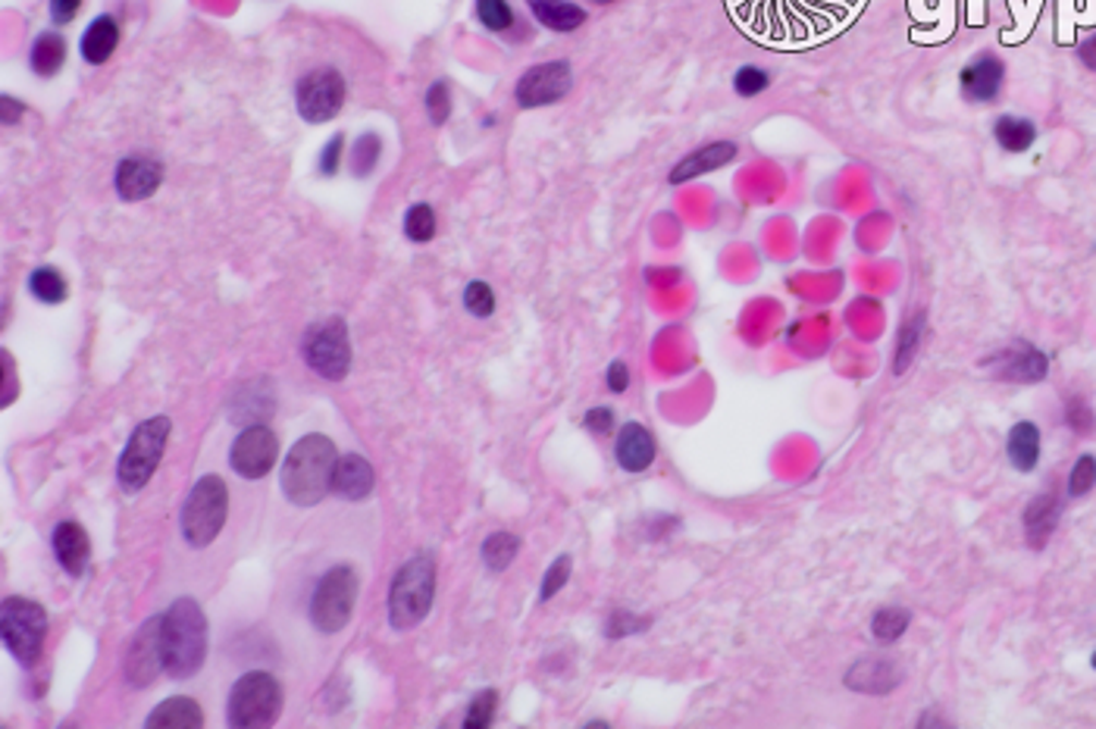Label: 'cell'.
Here are the masks:
<instances>
[{
	"mask_svg": "<svg viewBox=\"0 0 1096 729\" xmlns=\"http://www.w3.org/2000/svg\"><path fill=\"white\" fill-rule=\"evenodd\" d=\"M160 652L163 670L173 679L198 674L207 657V617L195 598H175L160 614Z\"/></svg>",
	"mask_w": 1096,
	"mask_h": 729,
	"instance_id": "1",
	"label": "cell"
},
{
	"mask_svg": "<svg viewBox=\"0 0 1096 729\" xmlns=\"http://www.w3.org/2000/svg\"><path fill=\"white\" fill-rule=\"evenodd\" d=\"M336 445L326 435H304L292 445V452L282 460V492L299 507H314L332 492V473H336Z\"/></svg>",
	"mask_w": 1096,
	"mask_h": 729,
	"instance_id": "2",
	"label": "cell"
},
{
	"mask_svg": "<svg viewBox=\"0 0 1096 729\" xmlns=\"http://www.w3.org/2000/svg\"><path fill=\"white\" fill-rule=\"evenodd\" d=\"M436 598V560L429 554H414L404 560L389 585V627L414 629Z\"/></svg>",
	"mask_w": 1096,
	"mask_h": 729,
	"instance_id": "3",
	"label": "cell"
},
{
	"mask_svg": "<svg viewBox=\"0 0 1096 729\" xmlns=\"http://www.w3.org/2000/svg\"><path fill=\"white\" fill-rule=\"evenodd\" d=\"M229 517V489L220 477H200L182 504V535L192 548H207L223 532Z\"/></svg>",
	"mask_w": 1096,
	"mask_h": 729,
	"instance_id": "4",
	"label": "cell"
},
{
	"mask_svg": "<svg viewBox=\"0 0 1096 729\" xmlns=\"http://www.w3.org/2000/svg\"><path fill=\"white\" fill-rule=\"evenodd\" d=\"M170 417H150L145 423H138L135 432L129 435L120 464H117V482L123 485L125 492H138L150 482V477L157 473L160 460H163V448L170 442Z\"/></svg>",
	"mask_w": 1096,
	"mask_h": 729,
	"instance_id": "5",
	"label": "cell"
},
{
	"mask_svg": "<svg viewBox=\"0 0 1096 729\" xmlns=\"http://www.w3.org/2000/svg\"><path fill=\"white\" fill-rule=\"evenodd\" d=\"M279 714H282V685L276 682V677L264 670H251L242 679H235L226 707L229 727H273Z\"/></svg>",
	"mask_w": 1096,
	"mask_h": 729,
	"instance_id": "6",
	"label": "cell"
},
{
	"mask_svg": "<svg viewBox=\"0 0 1096 729\" xmlns=\"http://www.w3.org/2000/svg\"><path fill=\"white\" fill-rule=\"evenodd\" d=\"M0 635H3L7 652L13 654L23 667H32L41 657L45 635H48V614H45V607L38 602H32V598H20V595L3 598V607H0Z\"/></svg>",
	"mask_w": 1096,
	"mask_h": 729,
	"instance_id": "7",
	"label": "cell"
},
{
	"mask_svg": "<svg viewBox=\"0 0 1096 729\" xmlns=\"http://www.w3.org/2000/svg\"><path fill=\"white\" fill-rule=\"evenodd\" d=\"M357 573L354 567H332L326 570L320 582L314 585V595H310V623L317 632H342L349 627L351 614H354V604H357Z\"/></svg>",
	"mask_w": 1096,
	"mask_h": 729,
	"instance_id": "8",
	"label": "cell"
},
{
	"mask_svg": "<svg viewBox=\"0 0 1096 729\" xmlns=\"http://www.w3.org/2000/svg\"><path fill=\"white\" fill-rule=\"evenodd\" d=\"M301 357L317 376L329 379V382L349 376L351 338L345 320L329 317L324 323H314L301 338Z\"/></svg>",
	"mask_w": 1096,
	"mask_h": 729,
	"instance_id": "9",
	"label": "cell"
},
{
	"mask_svg": "<svg viewBox=\"0 0 1096 729\" xmlns=\"http://www.w3.org/2000/svg\"><path fill=\"white\" fill-rule=\"evenodd\" d=\"M345 103V78L339 70H314L307 76H301V82L295 85V107H299V116L304 123H329L339 116Z\"/></svg>",
	"mask_w": 1096,
	"mask_h": 729,
	"instance_id": "10",
	"label": "cell"
},
{
	"mask_svg": "<svg viewBox=\"0 0 1096 729\" xmlns=\"http://www.w3.org/2000/svg\"><path fill=\"white\" fill-rule=\"evenodd\" d=\"M571 88V63L568 60H548V63L529 66L524 76L517 78L514 101H517V107H524V110H536V107H548V103H558L561 98H568Z\"/></svg>",
	"mask_w": 1096,
	"mask_h": 729,
	"instance_id": "11",
	"label": "cell"
},
{
	"mask_svg": "<svg viewBox=\"0 0 1096 729\" xmlns=\"http://www.w3.org/2000/svg\"><path fill=\"white\" fill-rule=\"evenodd\" d=\"M276 457H279V438L273 435V429L264 423H251L235 435L229 464L242 479H264L273 470Z\"/></svg>",
	"mask_w": 1096,
	"mask_h": 729,
	"instance_id": "12",
	"label": "cell"
},
{
	"mask_svg": "<svg viewBox=\"0 0 1096 729\" xmlns=\"http://www.w3.org/2000/svg\"><path fill=\"white\" fill-rule=\"evenodd\" d=\"M160 670H163L160 617H150V620H145V627H138V632L132 635V642H129V648H125L123 674L125 682H129L132 689H148Z\"/></svg>",
	"mask_w": 1096,
	"mask_h": 729,
	"instance_id": "13",
	"label": "cell"
},
{
	"mask_svg": "<svg viewBox=\"0 0 1096 729\" xmlns=\"http://www.w3.org/2000/svg\"><path fill=\"white\" fill-rule=\"evenodd\" d=\"M984 367L994 373V379L1027 385V382H1044L1047 379L1049 357L1031 342H1012V345L999 348L997 354H990L984 360Z\"/></svg>",
	"mask_w": 1096,
	"mask_h": 729,
	"instance_id": "14",
	"label": "cell"
},
{
	"mask_svg": "<svg viewBox=\"0 0 1096 729\" xmlns=\"http://www.w3.org/2000/svg\"><path fill=\"white\" fill-rule=\"evenodd\" d=\"M1006 85V63L997 53H977L959 73V91L972 103H994Z\"/></svg>",
	"mask_w": 1096,
	"mask_h": 729,
	"instance_id": "15",
	"label": "cell"
},
{
	"mask_svg": "<svg viewBox=\"0 0 1096 729\" xmlns=\"http://www.w3.org/2000/svg\"><path fill=\"white\" fill-rule=\"evenodd\" d=\"M160 182H163V166L154 157H142V153L120 160V166L113 173V188H117L120 201L129 203L148 201L150 195L160 188Z\"/></svg>",
	"mask_w": 1096,
	"mask_h": 729,
	"instance_id": "16",
	"label": "cell"
},
{
	"mask_svg": "<svg viewBox=\"0 0 1096 729\" xmlns=\"http://www.w3.org/2000/svg\"><path fill=\"white\" fill-rule=\"evenodd\" d=\"M1062 517V498L1056 492H1040L1024 507V539L1034 552H1044Z\"/></svg>",
	"mask_w": 1096,
	"mask_h": 729,
	"instance_id": "17",
	"label": "cell"
},
{
	"mask_svg": "<svg viewBox=\"0 0 1096 729\" xmlns=\"http://www.w3.org/2000/svg\"><path fill=\"white\" fill-rule=\"evenodd\" d=\"M614 457H618V467L623 473H646L658 457V445H655L651 432L643 423H626L618 435Z\"/></svg>",
	"mask_w": 1096,
	"mask_h": 729,
	"instance_id": "18",
	"label": "cell"
},
{
	"mask_svg": "<svg viewBox=\"0 0 1096 729\" xmlns=\"http://www.w3.org/2000/svg\"><path fill=\"white\" fill-rule=\"evenodd\" d=\"M50 545H53L57 564H60L70 577H82V573H85L88 557H92V545H88V532L78 527L75 520L57 523L53 535H50Z\"/></svg>",
	"mask_w": 1096,
	"mask_h": 729,
	"instance_id": "19",
	"label": "cell"
},
{
	"mask_svg": "<svg viewBox=\"0 0 1096 729\" xmlns=\"http://www.w3.org/2000/svg\"><path fill=\"white\" fill-rule=\"evenodd\" d=\"M374 467L361 454H342L336 460L332 473V492L345 502H364L374 492Z\"/></svg>",
	"mask_w": 1096,
	"mask_h": 729,
	"instance_id": "20",
	"label": "cell"
},
{
	"mask_svg": "<svg viewBox=\"0 0 1096 729\" xmlns=\"http://www.w3.org/2000/svg\"><path fill=\"white\" fill-rule=\"evenodd\" d=\"M736 153H740V148H736L733 141H711V145L698 148V151H693L690 157H683V160L671 170V182L673 185H683V182H690V178L708 176V173H715V170L727 166L730 160H736Z\"/></svg>",
	"mask_w": 1096,
	"mask_h": 729,
	"instance_id": "21",
	"label": "cell"
},
{
	"mask_svg": "<svg viewBox=\"0 0 1096 729\" xmlns=\"http://www.w3.org/2000/svg\"><path fill=\"white\" fill-rule=\"evenodd\" d=\"M117 45H120V23L110 13H100L98 20H92V26L82 32L78 51H82L85 63L100 66V63H107L113 57Z\"/></svg>",
	"mask_w": 1096,
	"mask_h": 729,
	"instance_id": "22",
	"label": "cell"
},
{
	"mask_svg": "<svg viewBox=\"0 0 1096 729\" xmlns=\"http://www.w3.org/2000/svg\"><path fill=\"white\" fill-rule=\"evenodd\" d=\"M533 20L539 26H546L548 32H558V35H568V32H576L589 20V13L580 7V3H571V0H526Z\"/></svg>",
	"mask_w": 1096,
	"mask_h": 729,
	"instance_id": "23",
	"label": "cell"
},
{
	"mask_svg": "<svg viewBox=\"0 0 1096 729\" xmlns=\"http://www.w3.org/2000/svg\"><path fill=\"white\" fill-rule=\"evenodd\" d=\"M1006 454H1009V464L1019 473L1037 470V464H1040V429H1037V423L1019 420L1006 438Z\"/></svg>",
	"mask_w": 1096,
	"mask_h": 729,
	"instance_id": "24",
	"label": "cell"
},
{
	"mask_svg": "<svg viewBox=\"0 0 1096 729\" xmlns=\"http://www.w3.org/2000/svg\"><path fill=\"white\" fill-rule=\"evenodd\" d=\"M145 727L160 729V727H175V729H188V727H204V711L195 699L188 695H175V699H167L160 702L148 717H145Z\"/></svg>",
	"mask_w": 1096,
	"mask_h": 729,
	"instance_id": "25",
	"label": "cell"
},
{
	"mask_svg": "<svg viewBox=\"0 0 1096 729\" xmlns=\"http://www.w3.org/2000/svg\"><path fill=\"white\" fill-rule=\"evenodd\" d=\"M63 63H66V41H63V35L53 32V28L41 32V35L35 38L32 51H28V66H32V73L41 78L57 76V73L63 70Z\"/></svg>",
	"mask_w": 1096,
	"mask_h": 729,
	"instance_id": "26",
	"label": "cell"
},
{
	"mask_svg": "<svg viewBox=\"0 0 1096 729\" xmlns=\"http://www.w3.org/2000/svg\"><path fill=\"white\" fill-rule=\"evenodd\" d=\"M994 138H997V145L1006 153H1024L1037 141V126L1031 120H1024V116L1006 113V116H999L997 123H994Z\"/></svg>",
	"mask_w": 1096,
	"mask_h": 729,
	"instance_id": "27",
	"label": "cell"
},
{
	"mask_svg": "<svg viewBox=\"0 0 1096 729\" xmlns=\"http://www.w3.org/2000/svg\"><path fill=\"white\" fill-rule=\"evenodd\" d=\"M924 323H927V313L924 310H915L897 335V357H893V373L902 376L912 363L915 351L922 348V335H924Z\"/></svg>",
	"mask_w": 1096,
	"mask_h": 729,
	"instance_id": "28",
	"label": "cell"
},
{
	"mask_svg": "<svg viewBox=\"0 0 1096 729\" xmlns=\"http://www.w3.org/2000/svg\"><path fill=\"white\" fill-rule=\"evenodd\" d=\"M28 295L41 304H63L70 295V285L57 267H38L28 276Z\"/></svg>",
	"mask_w": 1096,
	"mask_h": 729,
	"instance_id": "29",
	"label": "cell"
},
{
	"mask_svg": "<svg viewBox=\"0 0 1096 729\" xmlns=\"http://www.w3.org/2000/svg\"><path fill=\"white\" fill-rule=\"evenodd\" d=\"M517 552H521V539H517V535H511V532H496V535H489V539L483 542V564H486V570H492V573H504V570L514 564Z\"/></svg>",
	"mask_w": 1096,
	"mask_h": 729,
	"instance_id": "30",
	"label": "cell"
},
{
	"mask_svg": "<svg viewBox=\"0 0 1096 729\" xmlns=\"http://www.w3.org/2000/svg\"><path fill=\"white\" fill-rule=\"evenodd\" d=\"M474 16L479 26L496 35H508L511 28L517 26L514 7L508 0H474Z\"/></svg>",
	"mask_w": 1096,
	"mask_h": 729,
	"instance_id": "31",
	"label": "cell"
},
{
	"mask_svg": "<svg viewBox=\"0 0 1096 729\" xmlns=\"http://www.w3.org/2000/svg\"><path fill=\"white\" fill-rule=\"evenodd\" d=\"M379 153H382V141H379V135H374V132L361 135V138L354 141V148H351V157H349L351 173H354L357 178L370 176V173L376 170V163H379Z\"/></svg>",
	"mask_w": 1096,
	"mask_h": 729,
	"instance_id": "32",
	"label": "cell"
},
{
	"mask_svg": "<svg viewBox=\"0 0 1096 729\" xmlns=\"http://www.w3.org/2000/svg\"><path fill=\"white\" fill-rule=\"evenodd\" d=\"M404 235L417 245L424 242H433L436 238V213L429 203H414L407 213H404Z\"/></svg>",
	"mask_w": 1096,
	"mask_h": 729,
	"instance_id": "33",
	"label": "cell"
},
{
	"mask_svg": "<svg viewBox=\"0 0 1096 729\" xmlns=\"http://www.w3.org/2000/svg\"><path fill=\"white\" fill-rule=\"evenodd\" d=\"M464 310L476 317V320H489L496 313V292L489 288V282L483 279H474L467 288H464Z\"/></svg>",
	"mask_w": 1096,
	"mask_h": 729,
	"instance_id": "34",
	"label": "cell"
},
{
	"mask_svg": "<svg viewBox=\"0 0 1096 729\" xmlns=\"http://www.w3.org/2000/svg\"><path fill=\"white\" fill-rule=\"evenodd\" d=\"M774 76L765 70V66H740L736 76H733V91L740 98H758L771 88Z\"/></svg>",
	"mask_w": 1096,
	"mask_h": 729,
	"instance_id": "35",
	"label": "cell"
},
{
	"mask_svg": "<svg viewBox=\"0 0 1096 729\" xmlns=\"http://www.w3.org/2000/svg\"><path fill=\"white\" fill-rule=\"evenodd\" d=\"M909 620H912V617H909V610H899V607H884V610H877V614H874L872 629L880 642H897L899 635L909 629Z\"/></svg>",
	"mask_w": 1096,
	"mask_h": 729,
	"instance_id": "36",
	"label": "cell"
},
{
	"mask_svg": "<svg viewBox=\"0 0 1096 729\" xmlns=\"http://www.w3.org/2000/svg\"><path fill=\"white\" fill-rule=\"evenodd\" d=\"M1096 489V457L1094 454H1081L1074 460L1072 473H1069V495L1072 498H1084Z\"/></svg>",
	"mask_w": 1096,
	"mask_h": 729,
	"instance_id": "37",
	"label": "cell"
},
{
	"mask_svg": "<svg viewBox=\"0 0 1096 729\" xmlns=\"http://www.w3.org/2000/svg\"><path fill=\"white\" fill-rule=\"evenodd\" d=\"M1065 423L1072 427L1074 435H1094L1096 413L1094 407H1091V401L1081 398V395H1072V398L1065 401Z\"/></svg>",
	"mask_w": 1096,
	"mask_h": 729,
	"instance_id": "38",
	"label": "cell"
},
{
	"mask_svg": "<svg viewBox=\"0 0 1096 729\" xmlns=\"http://www.w3.org/2000/svg\"><path fill=\"white\" fill-rule=\"evenodd\" d=\"M496 704H499V695H496L492 689H483V692H476L474 702H471V707H467V714H464V727H471V729L489 727V724H492V717H496Z\"/></svg>",
	"mask_w": 1096,
	"mask_h": 729,
	"instance_id": "39",
	"label": "cell"
},
{
	"mask_svg": "<svg viewBox=\"0 0 1096 729\" xmlns=\"http://www.w3.org/2000/svg\"><path fill=\"white\" fill-rule=\"evenodd\" d=\"M424 107H426V116H429V123H433V126H442L451 113L449 85H446V82H433V85L426 88Z\"/></svg>",
	"mask_w": 1096,
	"mask_h": 729,
	"instance_id": "40",
	"label": "cell"
},
{
	"mask_svg": "<svg viewBox=\"0 0 1096 729\" xmlns=\"http://www.w3.org/2000/svg\"><path fill=\"white\" fill-rule=\"evenodd\" d=\"M571 579V557L561 554L551 567L546 570V579H543V589H539V602H551Z\"/></svg>",
	"mask_w": 1096,
	"mask_h": 729,
	"instance_id": "41",
	"label": "cell"
},
{
	"mask_svg": "<svg viewBox=\"0 0 1096 729\" xmlns=\"http://www.w3.org/2000/svg\"><path fill=\"white\" fill-rule=\"evenodd\" d=\"M342 157H345V138H342V135H332V138L324 145V151H320V160H317L320 176L326 178L336 176L339 166H342Z\"/></svg>",
	"mask_w": 1096,
	"mask_h": 729,
	"instance_id": "42",
	"label": "cell"
},
{
	"mask_svg": "<svg viewBox=\"0 0 1096 729\" xmlns=\"http://www.w3.org/2000/svg\"><path fill=\"white\" fill-rule=\"evenodd\" d=\"M640 629H646V620H640V617H633V614H626V610H618V614L608 617L605 635H608V639H618V635H630V632H640Z\"/></svg>",
	"mask_w": 1096,
	"mask_h": 729,
	"instance_id": "43",
	"label": "cell"
},
{
	"mask_svg": "<svg viewBox=\"0 0 1096 729\" xmlns=\"http://www.w3.org/2000/svg\"><path fill=\"white\" fill-rule=\"evenodd\" d=\"M82 3H85V0H48L50 23H53V26H66V23H73L75 16H78V10H82Z\"/></svg>",
	"mask_w": 1096,
	"mask_h": 729,
	"instance_id": "44",
	"label": "cell"
},
{
	"mask_svg": "<svg viewBox=\"0 0 1096 729\" xmlns=\"http://www.w3.org/2000/svg\"><path fill=\"white\" fill-rule=\"evenodd\" d=\"M583 427L589 429V432H596V435H608L611 427H614V413H611V407H593V410L583 417Z\"/></svg>",
	"mask_w": 1096,
	"mask_h": 729,
	"instance_id": "45",
	"label": "cell"
},
{
	"mask_svg": "<svg viewBox=\"0 0 1096 729\" xmlns=\"http://www.w3.org/2000/svg\"><path fill=\"white\" fill-rule=\"evenodd\" d=\"M605 382H608V392L623 395V392L630 388V367H626L623 360H614V363L608 367V376H605Z\"/></svg>",
	"mask_w": 1096,
	"mask_h": 729,
	"instance_id": "46",
	"label": "cell"
},
{
	"mask_svg": "<svg viewBox=\"0 0 1096 729\" xmlns=\"http://www.w3.org/2000/svg\"><path fill=\"white\" fill-rule=\"evenodd\" d=\"M0 107H3V126H16L20 123V116H23V103L16 101V98H10V95H3V101H0Z\"/></svg>",
	"mask_w": 1096,
	"mask_h": 729,
	"instance_id": "47",
	"label": "cell"
},
{
	"mask_svg": "<svg viewBox=\"0 0 1096 729\" xmlns=\"http://www.w3.org/2000/svg\"><path fill=\"white\" fill-rule=\"evenodd\" d=\"M1077 57H1081V63H1084L1087 70H1094L1096 73V35H1091V38L1077 48Z\"/></svg>",
	"mask_w": 1096,
	"mask_h": 729,
	"instance_id": "48",
	"label": "cell"
},
{
	"mask_svg": "<svg viewBox=\"0 0 1096 729\" xmlns=\"http://www.w3.org/2000/svg\"><path fill=\"white\" fill-rule=\"evenodd\" d=\"M1091 664H1094V670H1096V652H1094V657H1091Z\"/></svg>",
	"mask_w": 1096,
	"mask_h": 729,
	"instance_id": "49",
	"label": "cell"
},
{
	"mask_svg": "<svg viewBox=\"0 0 1096 729\" xmlns=\"http://www.w3.org/2000/svg\"><path fill=\"white\" fill-rule=\"evenodd\" d=\"M596 3H614V0H596Z\"/></svg>",
	"mask_w": 1096,
	"mask_h": 729,
	"instance_id": "50",
	"label": "cell"
}]
</instances>
